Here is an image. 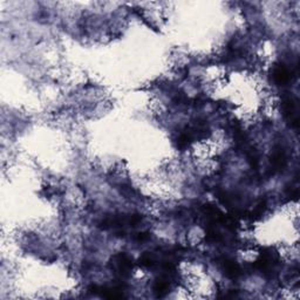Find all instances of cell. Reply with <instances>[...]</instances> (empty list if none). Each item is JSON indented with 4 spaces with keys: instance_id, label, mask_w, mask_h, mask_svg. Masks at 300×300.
I'll list each match as a JSON object with an SVG mask.
<instances>
[{
    "instance_id": "cell-2",
    "label": "cell",
    "mask_w": 300,
    "mask_h": 300,
    "mask_svg": "<svg viewBox=\"0 0 300 300\" xmlns=\"http://www.w3.org/2000/svg\"><path fill=\"white\" fill-rule=\"evenodd\" d=\"M111 267L121 277H129L133 271V261L125 253H118L111 259Z\"/></svg>"
},
{
    "instance_id": "cell-1",
    "label": "cell",
    "mask_w": 300,
    "mask_h": 300,
    "mask_svg": "<svg viewBox=\"0 0 300 300\" xmlns=\"http://www.w3.org/2000/svg\"><path fill=\"white\" fill-rule=\"evenodd\" d=\"M282 114L290 122L293 128H297L299 124V115H298V104H297L296 99L291 96H285L282 102Z\"/></svg>"
},
{
    "instance_id": "cell-4",
    "label": "cell",
    "mask_w": 300,
    "mask_h": 300,
    "mask_svg": "<svg viewBox=\"0 0 300 300\" xmlns=\"http://www.w3.org/2000/svg\"><path fill=\"white\" fill-rule=\"evenodd\" d=\"M271 164H272L273 170L276 171V173H281V171H282L285 168H286L287 157L284 148L277 147L276 149L272 151V155H271Z\"/></svg>"
},
{
    "instance_id": "cell-5",
    "label": "cell",
    "mask_w": 300,
    "mask_h": 300,
    "mask_svg": "<svg viewBox=\"0 0 300 300\" xmlns=\"http://www.w3.org/2000/svg\"><path fill=\"white\" fill-rule=\"evenodd\" d=\"M272 76L276 84L285 85L291 80V72L285 65H277L273 68Z\"/></svg>"
},
{
    "instance_id": "cell-3",
    "label": "cell",
    "mask_w": 300,
    "mask_h": 300,
    "mask_svg": "<svg viewBox=\"0 0 300 300\" xmlns=\"http://www.w3.org/2000/svg\"><path fill=\"white\" fill-rule=\"evenodd\" d=\"M90 291L93 293L99 294V296L104 297V298L108 299H119L122 298L124 296V286L120 285V286H114V287H108V286H91Z\"/></svg>"
},
{
    "instance_id": "cell-6",
    "label": "cell",
    "mask_w": 300,
    "mask_h": 300,
    "mask_svg": "<svg viewBox=\"0 0 300 300\" xmlns=\"http://www.w3.org/2000/svg\"><path fill=\"white\" fill-rule=\"evenodd\" d=\"M222 268L225 276L230 279H237L242 274V268L232 259H225L222 264Z\"/></svg>"
},
{
    "instance_id": "cell-10",
    "label": "cell",
    "mask_w": 300,
    "mask_h": 300,
    "mask_svg": "<svg viewBox=\"0 0 300 300\" xmlns=\"http://www.w3.org/2000/svg\"><path fill=\"white\" fill-rule=\"evenodd\" d=\"M148 238H149V235H148V233H145V232L137 233V236H136L137 242H144V241H147Z\"/></svg>"
},
{
    "instance_id": "cell-9",
    "label": "cell",
    "mask_w": 300,
    "mask_h": 300,
    "mask_svg": "<svg viewBox=\"0 0 300 300\" xmlns=\"http://www.w3.org/2000/svg\"><path fill=\"white\" fill-rule=\"evenodd\" d=\"M265 210H266V201H261L258 203V205L255 208V210L252 211V213H251V216H255V217H261L263 213L265 212Z\"/></svg>"
},
{
    "instance_id": "cell-8",
    "label": "cell",
    "mask_w": 300,
    "mask_h": 300,
    "mask_svg": "<svg viewBox=\"0 0 300 300\" xmlns=\"http://www.w3.org/2000/svg\"><path fill=\"white\" fill-rule=\"evenodd\" d=\"M139 264L141 265V266L143 267H151L154 266V264H155V259H154V257L150 255V253H144V255H142L140 257L139 259Z\"/></svg>"
},
{
    "instance_id": "cell-7",
    "label": "cell",
    "mask_w": 300,
    "mask_h": 300,
    "mask_svg": "<svg viewBox=\"0 0 300 300\" xmlns=\"http://www.w3.org/2000/svg\"><path fill=\"white\" fill-rule=\"evenodd\" d=\"M169 279L165 278V277H161L154 282V292H155L156 297H164L169 292Z\"/></svg>"
}]
</instances>
